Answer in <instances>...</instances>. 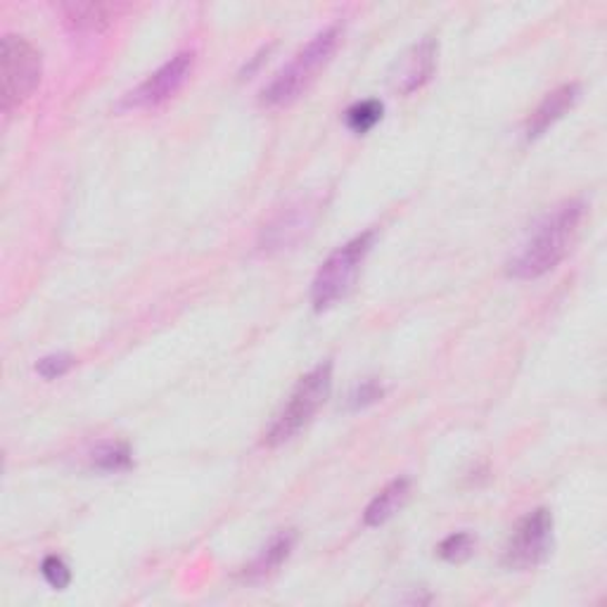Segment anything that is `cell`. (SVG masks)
<instances>
[{"mask_svg":"<svg viewBox=\"0 0 607 607\" xmlns=\"http://www.w3.org/2000/svg\"><path fill=\"white\" fill-rule=\"evenodd\" d=\"M382 397H385V387L378 380H375V378H368V380L359 382V385H356L351 389V395L347 399V406L351 410H361V408H368L372 404H378Z\"/></svg>","mask_w":607,"mask_h":607,"instance_id":"obj_17","label":"cell"},{"mask_svg":"<svg viewBox=\"0 0 607 607\" xmlns=\"http://www.w3.org/2000/svg\"><path fill=\"white\" fill-rule=\"evenodd\" d=\"M41 81V52L24 36L6 33L0 43V98L3 112L20 107Z\"/></svg>","mask_w":607,"mask_h":607,"instance_id":"obj_5","label":"cell"},{"mask_svg":"<svg viewBox=\"0 0 607 607\" xmlns=\"http://www.w3.org/2000/svg\"><path fill=\"white\" fill-rule=\"evenodd\" d=\"M91 466L102 472H127L133 468V454L129 449V444L107 441L93 451Z\"/></svg>","mask_w":607,"mask_h":607,"instance_id":"obj_14","label":"cell"},{"mask_svg":"<svg viewBox=\"0 0 607 607\" xmlns=\"http://www.w3.org/2000/svg\"><path fill=\"white\" fill-rule=\"evenodd\" d=\"M410 496V481L406 477L391 479L389 485L372 498L364 513V523L366 527H380L387 520H391L408 501Z\"/></svg>","mask_w":607,"mask_h":607,"instance_id":"obj_11","label":"cell"},{"mask_svg":"<svg viewBox=\"0 0 607 607\" xmlns=\"http://www.w3.org/2000/svg\"><path fill=\"white\" fill-rule=\"evenodd\" d=\"M375 240V230L356 236L347 245L337 247L335 252L320 266L314 285H311V301L316 311H326L339 299H345L359 278L361 266L370 252Z\"/></svg>","mask_w":607,"mask_h":607,"instance_id":"obj_4","label":"cell"},{"mask_svg":"<svg viewBox=\"0 0 607 607\" xmlns=\"http://www.w3.org/2000/svg\"><path fill=\"white\" fill-rule=\"evenodd\" d=\"M437 553L446 563H466L475 553V537L470 531H456L439 544Z\"/></svg>","mask_w":607,"mask_h":607,"instance_id":"obj_16","label":"cell"},{"mask_svg":"<svg viewBox=\"0 0 607 607\" xmlns=\"http://www.w3.org/2000/svg\"><path fill=\"white\" fill-rule=\"evenodd\" d=\"M339 39H342V27L339 24H332L320 33H316L307 43V48H301L295 56V60L288 67H282L276 74V79L263 88L261 102L269 107H278V105H288L297 100L304 91H307L318 71L330 62Z\"/></svg>","mask_w":607,"mask_h":607,"instance_id":"obj_2","label":"cell"},{"mask_svg":"<svg viewBox=\"0 0 607 607\" xmlns=\"http://www.w3.org/2000/svg\"><path fill=\"white\" fill-rule=\"evenodd\" d=\"M586 213L581 200H567L529 230L527 240L508 261V273L520 280L541 278L565 259Z\"/></svg>","mask_w":607,"mask_h":607,"instance_id":"obj_1","label":"cell"},{"mask_svg":"<svg viewBox=\"0 0 607 607\" xmlns=\"http://www.w3.org/2000/svg\"><path fill=\"white\" fill-rule=\"evenodd\" d=\"M71 366H74V356L60 351V354L43 356V359L36 364V372H39L41 378H46V380H58V378H62V375L69 372Z\"/></svg>","mask_w":607,"mask_h":607,"instance_id":"obj_18","label":"cell"},{"mask_svg":"<svg viewBox=\"0 0 607 607\" xmlns=\"http://www.w3.org/2000/svg\"><path fill=\"white\" fill-rule=\"evenodd\" d=\"M62 10L67 24L77 31H96L110 22V8L100 3H69Z\"/></svg>","mask_w":607,"mask_h":607,"instance_id":"obj_13","label":"cell"},{"mask_svg":"<svg viewBox=\"0 0 607 607\" xmlns=\"http://www.w3.org/2000/svg\"><path fill=\"white\" fill-rule=\"evenodd\" d=\"M330 389H332V364L328 361L318 364L297 382L288 404L282 406L273 425L269 427V432H266L263 444L280 446L285 441H290L301 427H307L311 422V418L318 414V408L328 401Z\"/></svg>","mask_w":607,"mask_h":607,"instance_id":"obj_3","label":"cell"},{"mask_svg":"<svg viewBox=\"0 0 607 607\" xmlns=\"http://www.w3.org/2000/svg\"><path fill=\"white\" fill-rule=\"evenodd\" d=\"M43 579L56 588V591H64V588L71 584V569L60 556H48L41 565Z\"/></svg>","mask_w":607,"mask_h":607,"instance_id":"obj_19","label":"cell"},{"mask_svg":"<svg viewBox=\"0 0 607 607\" xmlns=\"http://www.w3.org/2000/svg\"><path fill=\"white\" fill-rule=\"evenodd\" d=\"M435 58H437L435 39H425L416 43L397 62V71L395 77H391V83H395V88H399L401 93L418 91V88L425 86L435 74Z\"/></svg>","mask_w":607,"mask_h":607,"instance_id":"obj_8","label":"cell"},{"mask_svg":"<svg viewBox=\"0 0 607 607\" xmlns=\"http://www.w3.org/2000/svg\"><path fill=\"white\" fill-rule=\"evenodd\" d=\"M553 548V515L546 508L529 513L525 520L515 527L513 537L506 546L504 563L510 569H534L539 567Z\"/></svg>","mask_w":607,"mask_h":607,"instance_id":"obj_6","label":"cell"},{"mask_svg":"<svg viewBox=\"0 0 607 607\" xmlns=\"http://www.w3.org/2000/svg\"><path fill=\"white\" fill-rule=\"evenodd\" d=\"M579 93H581L579 83H565V86L556 88L553 93H548L537 110H534L531 117L527 119V138L529 140L539 138L553 127V123H558L577 105Z\"/></svg>","mask_w":607,"mask_h":607,"instance_id":"obj_9","label":"cell"},{"mask_svg":"<svg viewBox=\"0 0 607 607\" xmlns=\"http://www.w3.org/2000/svg\"><path fill=\"white\" fill-rule=\"evenodd\" d=\"M292 546H295V534H290V531L278 534V537L263 548L261 556L245 569V577L247 579H263V577L273 575L276 569L290 558Z\"/></svg>","mask_w":607,"mask_h":607,"instance_id":"obj_12","label":"cell"},{"mask_svg":"<svg viewBox=\"0 0 607 607\" xmlns=\"http://www.w3.org/2000/svg\"><path fill=\"white\" fill-rule=\"evenodd\" d=\"M195 67V52L186 50L178 52L169 62H165L157 71L142 81L131 93L123 96L121 107L123 110H150V107H159L181 91L183 83L188 81L190 71Z\"/></svg>","mask_w":607,"mask_h":607,"instance_id":"obj_7","label":"cell"},{"mask_svg":"<svg viewBox=\"0 0 607 607\" xmlns=\"http://www.w3.org/2000/svg\"><path fill=\"white\" fill-rule=\"evenodd\" d=\"M385 117V102L382 100H359L354 102L347 110V127L349 131H354L356 136H364L368 131H372Z\"/></svg>","mask_w":607,"mask_h":607,"instance_id":"obj_15","label":"cell"},{"mask_svg":"<svg viewBox=\"0 0 607 607\" xmlns=\"http://www.w3.org/2000/svg\"><path fill=\"white\" fill-rule=\"evenodd\" d=\"M314 226V207L311 205H299L288 209V213H280V217L263 230L261 247L263 249H288L290 245L299 242L307 230Z\"/></svg>","mask_w":607,"mask_h":607,"instance_id":"obj_10","label":"cell"}]
</instances>
